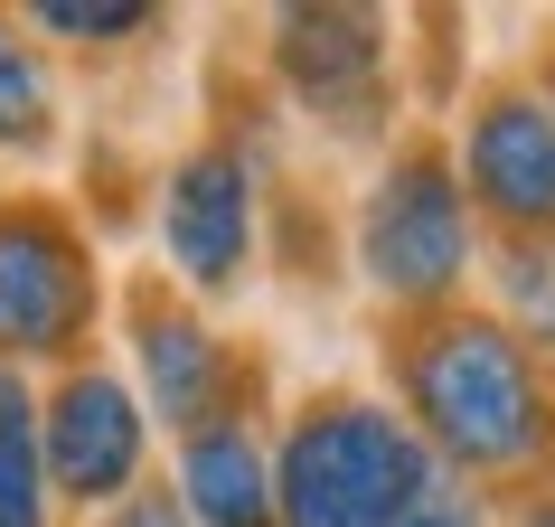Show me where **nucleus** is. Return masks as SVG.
I'll list each match as a JSON object with an SVG mask.
<instances>
[{
    "mask_svg": "<svg viewBox=\"0 0 555 527\" xmlns=\"http://www.w3.org/2000/svg\"><path fill=\"white\" fill-rule=\"evenodd\" d=\"M396 396L442 471L462 480H537L555 462V377L499 311H414L396 330Z\"/></svg>",
    "mask_w": 555,
    "mask_h": 527,
    "instance_id": "f257e3e1",
    "label": "nucleus"
},
{
    "mask_svg": "<svg viewBox=\"0 0 555 527\" xmlns=\"http://www.w3.org/2000/svg\"><path fill=\"white\" fill-rule=\"evenodd\" d=\"M434 490L442 462L377 396H311L273 452V518L283 527H405Z\"/></svg>",
    "mask_w": 555,
    "mask_h": 527,
    "instance_id": "f03ea898",
    "label": "nucleus"
},
{
    "mask_svg": "<svg viewBox=\"0 0 555 527\" xmlns=\"http://www.w3.org/2000/svg\"><path fill=\"white\" fill-rule=\"evenodd\" d=\"M358 273L405 321L452 311V293L470 273V198H462V170L442 160V142H405L377 170L367 207H358Z\"/></svg>",
    "mask_w": 555,
    "mask_h": 527,
    "instance_id": "7ed1b4c3",
    "label": "nucleus"
},
{
    "mask_svg": "<svg viewBox=\"0 0 555 527\" xmlns=\"http://www.w3.org/2000/svg\"><path fill=\"white\" fill-rule=\"evenodd\" d=\"M94 255L57 207H0V358H76L94 330Z\"/></svg>",
    "mask_w": 555,
    "mask_h": 527,
    "instance_id": "20e7f679",
    "label": "nucleus"
},
{
    "mask_svg": "<svg viewBox=\"0 0 555 527\" xmlns=\"http://www.w3.org/2000/svg\"><path fill=\"white\" fill-rule=\"evenodd\" d=\"M122 330H132V368H142V414L151 424H170L179 442L207 434V424H245V396H235L245 368H235L217 321L179 283H132Z\"/></svg>",
    "mask_w": 555,
    "mask_h": 527,
    "instance_id": "39448f33",
    "label": "nucleus"
},
{
    "mask_svg": "<svg viewBox=\"0 0 555 527\" xmlns=\"http://www.w3.org/2000/svg\"><path fill=\"white\" fill-rule=\"evenodd\" d=\"M151 414L114 368H66L57 396L38 406V462H48V499L66 509H122L142 490Z\"/></svg>",
    "mask_w": 555,
    "mask_h": 527,
    "instance_id": "423d86ee",
    "label": "nucleus"
},
{
    "mask_svg": "<svg viewBox=\"0 0 555 527\" xmlns=\"http://www.w3.org/2000/svg\"><path fill=\"white\" fill-rule=\"evenodd\" d=\"M462 198L508 245H555V114L537 86H490L462 132Z\"/></svg>",
    "mask_w": 555,
    "mask_h": 527,
    "instance_id": "0eeeda50",
    "label": "nucleus"
},
{
    "mask_svg": "<svg viewBox=\"0 0 555 527\" xmlns=\"http://www.w3.org/2000/svg\"><path fill=\"white\" fill-rule=\"evenodd\" d=\"M273 66H283V86H293L301 114H321L330 132H349L367 142L386 123V20L377 10H283L273 20Z\"/></svg>",
    "mask_w": 555,
    "mask_h": 527,
    "instance_id": "6e6552de",
    "label": "nucleus"
},
{
    "mask_svg": "<svg viewBox=\"0 0 555 527\" xmlns=\"http://www.w3.org/2000/svg\"><path fill=\"white\" fill-rule=\"evenodd\" d=\"M160 255H170V283L189 301H217L245 283L255 264V179L227 142L189 151L160 189Z\"/></svg>",
    "mask_w": 555,
    "mask_h": 527,
    "instance_id": "1a4fd4ad",
    "label": "nucleus"
},
{
    "mask_svg": "<svg viewBox=\"0 0 555 527\" xmlns=\"http://www.w3.org/2000/svg\"><path fill=\"white\" fill-rule=\"evenodd\" d=\"M179 509L189 527H283L273 518V452L255 424H207L179 442Z\"/></svg>",
    "mask_w": 555,
    "mask_h": 527,
    "instance_id": "9d476101",
    "label": "nucleus"
},
{
    "mask_svg": "<svg viewBox=\"0 0 555 527\" xmlns=\"http://www.w3.org/2000/svg\"><path fill=\"white\" fill-rule=\"evenodd\" d=\"M0 527H48V462H38V396L0 368Z\"/></svg>",
    "mask_w": 555,
    "mask_h": 527,
    "instance_id": "9b49d317",
    "label": "nucleus"
},
{
    "mask_svg": "<svg viewBox=\"0 0 555 527\" xmlns=\"http://www.w3.org/2000/svg\"><path fill=\"white\" fill-rule=\"evenodd\" d=\"M57 132V94H48V66L10 20H0V151H38Z\"/></svg>",
    "mask_w": 555,
    "mask_h": 527,
    "instance_id": "f8f14e48",
    "label": "nucleus"
},
{
    "mask_svg": "<svg viewBox=\"0 0 555 527\" xmlns=\"http://www.w3.org/2000/svg\"><path fill=\"white\" fill-rule=\"evenodd\" d=\"M499 293L527 349H555V245H499Z\"/></svg>",
    "mask_w": 555,
    "mask_h": 527,
    "instance_id": "ddd939ff",
    "label": "nucleus"
},
{
    "mask_svg": "<svg viewBox=\"0 0 555 527\" xmlns=\"http://www.w3.org/2000/svg\"><path fill=\"white\" fill-rule=\"evenodd\" d=\"M38 29L76 38V48H114V38H142L151 29V10H132V0H48Z\"/></svg>",
    "mask_w": 555,
    "mask_h": 527,
    "instance_id": "4468645a",
    "label": "nucleus"
},
{
    "mask_svg": "<svg viewBox=\"0 0 555 527\" xmlns=\"http://www.w3.org/2000/svg\"><path fill=\"white\" fill-rule=\"evenodd\" d=\"M104 527H189V509H179V490H132L122 509H104Z\"/></svg>",
    "mask_w": 555,
    "mask_h": 527,
    "instance_id": "2eb2a0df",
    "label": "nucleus"
},
{
    "mask_svg": "<svg viewBox=\"0 0 555 527\" xmlns=\"http://www.w3.org/2000/svg\"><path fill=\"white\" fill-rule=\"evenodd\" d=\"M405 527H490V518H480V499H470V490H434Z\"/></svg>",
    "mask_w": 555,
    "mask_h": 527,
    "instance_id": "dca6fc26",
    "label": "nucleus"
},
{
    "mask_svg": "<svg viewBox=\"0 0 555 527\" xmlns=\"http://www.w3.org/2000/svg\"><path fill=\"white\" fill-rule=\"evenodd\" d=\"M508 527H555V490H527L518 509H508Z\"/></svg>",
    "mask_w": 555,
    "mask_h": 527,
    "instance_id": "f3484780",
    "label": "nucleus"
},
{
    "mask_svg": "<svg viewBox=\"0 0 555 527\" xmlns=\"http://www.w3.org/2000/svg\"><path fill=\"white\" fill-rule=\"evenodd\" d=\"M537 94H546V114H555V57H546V86H537Z\"/></svg>",
    "mask_w": 555,
    "mask_h": 527,
    "instance_id": "a211bd4d",
    "label": "nucleus"
}]
</instances>
